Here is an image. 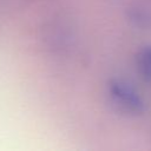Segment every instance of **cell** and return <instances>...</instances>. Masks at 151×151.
<instances>
[{"label":"cell","mask_w":151,"mask_h":151,"mask_svg":"<svg viewBox=\"0 0 151 151\" xmlns=\"http://www.w3.org/2000/svg\"><path fill=\"white\" fill-rule=\"evenodd\" d=\"M106 93L112 107L125 116L144 114L146 105L136 86L123 78H111L106 84Z\"/></svg>","instance_id":"obj_1"},{"label":"cell","mask_w":151,"mask_h":151,"mask_svg":"<svg viewBox=\"0 0 151 151\" xmlns=\"http://www.w3.org/2000/svg\"><path fill=\"white\" fill-rule=\"evenodd\" d=\"M134 66L139 78L145 84H151V45L138 50L134 57Z\"/></svg>","instance_id":"obj_2"}]
</instances>
